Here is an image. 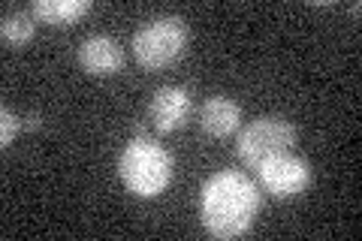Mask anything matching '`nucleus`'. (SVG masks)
Returning a JSON list of instances; mask_svg holds the SVG:
<instances>
[{"mask_svg":"<svg viewBox=\"0 0 362 241\" xmlns=\"http://www.w3.org/2000/svg\"><path fill=\"white\" fill-rule=\"evenodd\" d=\"M259 208V187L239 169H221L202 184L199 214L211 235L235 238L251 226Z\"/></svg>","mask_w":362,"mask_h":241,"instance_id":"f257e3e1","label":"nucleus"},{"mask_svg":"<svg viewBox=\"0 0 362 241\" xmlns=\"http://www.w3.org/2000/svg\"><path fill=\"white\" fill-rule=\"evenodd\" d=\"M118 172H121L124 187L130 193L151 199V196H160L169 184V178H173V157L151 136H133L121 151Z\"/></svg>","mask_w":362,"mask_h":241,"instance_id":"f03ea898","label":"nucleus"},{"mask_svg":"<svg viewBox=\"0 0 362 241\" xmlns=\"http://www.w3.org/2000/svg\"><path fill=\"white\" fill-rule=\"evenodd\" d=\"M187 49V21L181 16H157L133 37V57L148 70L175 64Z\"/></svg>","mask_w":362,"mask_h":241,"instance_id":"7ed1b4c3","label":"nucleus"},{"mask_svg":"<svg viewBox=\"0 0 362 241\" xmlns=\"http://www.w3.org/2000/svg\"><path fill=\"white\" fill-rule=\"evenodd\" d=\"M293 145H296V127L278 114H259L239 133V157L251 169L269 157L290 151Z\"/></svg>","mask_w":362,"mask_h":241,"instance_id":"20e7f679","label":"nucleus"},{"mask_svg":"<svg viewBox=\"0 0 362 241\" xmlns=\"http://www.w3.org/2000/svg\"><path fill=\"white\" fill-rule=\"evenodd\" d=\"M257 175H259V184H263L272 196L278 199H290L302 193L308 187L311 181V166L308 160L293 154V151H284V154H275L263 160V163L257 166Z\"/></svg>","mask_w":362,"mask_h":241,"instance_id":"39448f33","label":"nucleus"},{"mask_svg":"<svg viewBox=\"0 0 362 241\" xmlns=\"http://www.w3.org/2000/svg\"><path fill=\"white\" fill-rule=\"evenodd\" d=\"M78 64L90 76H112L124 66V49L118 40L106 37V33H94L78 42Z\"/></svg>","mask_w":362,"mask_h":241,"instance_id":"423d86ee","label":"nucleus"},{"mask_svg":"<svg viewBox=\"0 0 362 241\" xmlns=\"http://www.w3.org/2000/svg\"><path fill=\"white\" fill-rule=\"evenodd\" d=\"M148 114H151L154 127L163 130V133H173L178 127H185L187 114H190V94L178 85H166L151 97Z\"/></svg>","mask_w":362,"mask_h":241,"instance_id":"0eeeda50","label":"nucleus"},{"mask_svg":"<svg viewBox=\"0 0 362 241\" xmlns=\"http://www.w3.org/2000/svg\"><path fill=\"white\" fill-rule=\"evenodd\" d=\"M242 109L239 102H233L230 97H211L206 100V106L199 112V124L209 136H230L233 130H239Z\"/></svg>","mask_w":362,"mask_h":241,"instance_id":"6e6552de","label":"nucleus"},{"mask_svg":"<svg viewBox=\"0 0 362 241\" xmlns=\"http://www.w3.org/2000/svg\"><path fill=\"white\" fill-rule=\"evenodd\" d=\"M90 9V0H33L30 16L45 21V25H73Z\"/></svg>","mask_w":362,"mask_h":241,"instance_id":"1a4fd4ad","label":"nucleus"},{"mask_svg":"<svg viewBox=\"0 0 362 241\" xmlns=\"http://www.w3.org/2000/svg\"><path fill=\"white\" fill-rule=\"evenodd\" d=\"M0 33L9 45H25L33 37V16L28 13H6L0 18Z\"/></svg>","mask_w":362,"mask_h":241,"instance_id":"9d476101","label":"nucleus"},{"mask_svg":"<svg viewBox=\"0 0 362 241\" xmlns=\"http://www.w3.org/2000/svg\"><path fill=\"white\" fill-rule=\"evenodd\" d=\"M21 130V118H18V114L13 112V109H0V145H9V142H13L16 139V133Z\"/></svg>","mask_w":362,"mask_h":241,"instance_id":"9b49d317","label":"nucleus"},{"mask_svg":"<svg viewBox=\"0 0 362 241\" xmlns=\"http://www.w3.org/2000/svg\"><path fill=\"white\" fill-rule=\"evenodd\" d=\"M25 121H28V127H30V130H37V127H40V114H28Z\"/></svg>","mask_w":362,"mask_h":241,"instance_id":"f8f14e48","label":"nucleus"}]
</instances>
